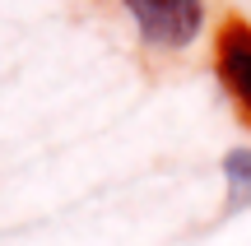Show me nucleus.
Wrapping results in <instances>:
<instances>
[{
    "label": "nucleus",
    "instance_id": "obj_1",
    "mask_svg": "<svg viewBox=\"0 0 251 246\" xmlns=\"http://www.w3.org/2000/svg\"><path fill=\"white\" fill-rule=\"evenodd\" d=\"M126 14L135 19L144 42L153 46H191L205 28V0H126Z\"/></svg>",
    "mask_w": 251,
    "mask_h": 246
},
{
    "label": "nucleus",
    "instance_id": "obj_3",
    "mask_svg": "<svg viewBox=\"0 0 251 246\" xmlns=\"http://www.w3.org/2000/svg\"><path fill=\"white\" fill-rule=\"evenodd\" d=\"M224 177H228V204L233 209L251 204V149H233L224 158Z\"/></svg>",
    "mask_w": 251,
    "mask_h": 246
},
{
    "label": "nucleus",
    "instance_id": "obj_2",
    "mask_svg": "<svg viewBox=\"0 0 251 246\" xmlns=\"http://www.w3.org/2000/svg\"><path fill=\"white\" fill-rule=\"evenodd\" d=\"M214 70H219V79H224L228 98L251 116V23L247 19H228V23L219 28Z\"/></svg>",
    "mask_w": 251,
    "mask_h": 246
}]
</instances>
